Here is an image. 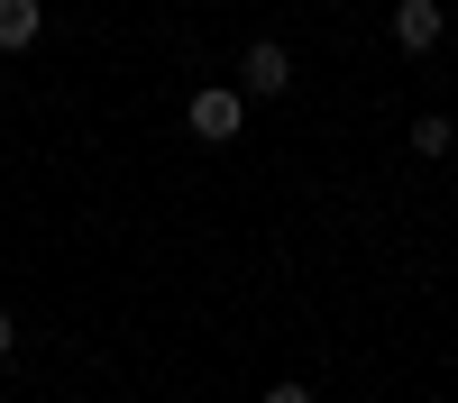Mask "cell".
Wrapping results in <instances>:
<instances>
[{
	"instance_id": "6da1fadb",
	"label": "cell",
	"mask_w": 458,
	"mask_h": 403,
	"mask_svg": "<svg viewBox=\"0 0 458 403\" xmlns=\"http://www.w3.org/2000/svg\"><path fill=\"white\" fill-rule=\"evenodd\" d=\"M183 129H193L202 147H229V138L248 129V92H220V83L193 92V101H183Z\"/></svg>"
},
{
	"instance_id": "7a4b0ae2",
	"label": "cell",
	"mask_w": 458,
	"mask_h": 403,
	"mask_svg": "<svg viewBox=\"0 0 458 403\" xmlns=\"http://www.w3.org/2000/svg\"><path fill=\"white\" fill-rule=\"evenodd\" d=\"M239 92H257V101L293 92V46H284V37H257V46H248V64H239Z\"/></svg>"
},
{
	"instance_id": "3957f363",
	"label": "cell",
	"mask_w": 458,
	"mask_h": 403,
	"mask_svg": "<svg viewBox=\"0 0 458 403\" xmlns=\"http://www.w3.org/2000/svg\"><path fill=\"white\" fill-rule=\"evenodd\" d=\"M440 28H449L440 0H394V19H386V37H394L403 55H431V46H440Z\"/></svg>"
},
{
	"instance_id": "277c9868",
	"label": "cell",
	"mask_w": 458,
	"mask_h": 403,
	"mask_svg": "<svg viewBox=\"0 0 458 403\" xmlns=\"http://www.w3.org/2000/svg\"><path fill=\"white\" fill-rule=\"evenodd\" d=\"M37 28H47V19H37V0H0V55H28Z\"/></svg>"
},
{
	"instance_id": "5b68a950",
	"label": "cell",
	"mask_w": 458,
	"mask_h": 403,
	"mask_svg": "<svg viewBox=\"0 0 458 403\" xmlns=\"http://www.w3.org/2000/svg\"><path fill=\"white\" fill-rule=\"evenodd\" d=\"M449 147H458V120H440V110H422V120H412V156H422V165H440Z\"/></svg>"
},
{
	"instance_id": "8992f818",
	"label": "cell",
	"mask_w": 458,
	"mask_h": 403,
	"mask_svg": "<svg viewBox=\"0 0 458 403\" xmlns=\"http://www.w3.org/2000/svg\"><path fill=\"white\" fill-rule=\"evenodd\" d=\"M257 403H321V394H312V385H266Z\"/></svg>"
},
{
	"instance_id": "52a82bcc",
	"label": "cell",
	"mask_w": 458,
	"mask_h": 403,
	"mask_svg": "<svg viewBox=\"0 0 458 403\" xmlns=\"http://www.w3.org/2000/svg\"><path fill=\"white\" fill-rule=\"evenodd\" d=\"M10 348H19V321H10V312H0V357H10Z\"/></svg>"
}]
</instances>
